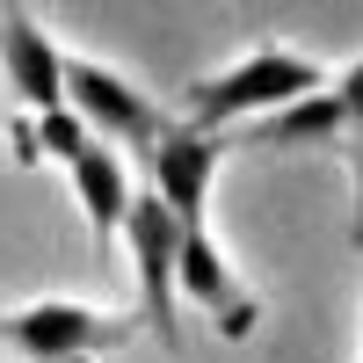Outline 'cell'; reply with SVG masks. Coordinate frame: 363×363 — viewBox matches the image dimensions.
<instances>
[{
	"instance_id": "6da1fadb",
	"label": "cell",
	"mask_w": 363,
	"mask_h": 363,
	"mask_svg": "<svg viewBox=\"0 0 363 363\" xmlns=\"http://www.w3.org/2000/svg\"><path fill=\"white\" fill-rule=\"evenodd\" d=\"M313 87H327V73L313 66L306 51H284V44H255L247 58H233L225 73H211L196 80L189 95H182V124H196V131H225L240 124V116H269V109H284L298 95H313Z\"/></svg>"
},
{
	"instance_id": "3957f363",
	"label": "cell",
	"mask_w": 363,
	"mask_h": 363,
	"mask_svg": "<svg viewBox=\"0 0 363 363\" xmlns=\"http://www.w3.org/2000/svg\"><path fill=\"white\" fill-rule=\"evenodd\" d=\"M138 335V320L124 313H102V306H80V298H37L0 320V342H8L22 363H58V356H109Z\"/></svg>"
},
{
	"instance_id": "9c48e42d",
	"label": "cell",
	"mask_w": 363,
	"mask_h": 363,
	"mask_svg": "<svg viewBox=\"0 0 363 363\" xmlns=\"http://www.w3.org/2000/svg\"><path fill=\"white\" fill-rule=\"evenodd\" d=\"M335 87V102H342V116H349V131H363V58H349V66L327 80Z\"/></svg>"
},
{
	"instance_id": "7a4b0ae2",
	"label": "cell",
	"mask_w": 363,
	"mask_h": 363,
	"mask_svg": "<svg viewBox=\"0 0 363 363\" xmlns=\"http://www.w3.org/2000/svg\"><path fill=\"white\" fill-rule=\"evenodd\" d=\"M124 247H131V284H138V320L153 327V342L160 349H182V320H174V306H182V225H174V211L145 189V196H131V211H124Z\"/></svg>"
},
{
	"instance_id": "52a82bcc",
	"label": "cell",
	"mask_w": 363,
	"mask_h": 363,
	"mask_svg": "<svg viewBox=\"0 0 363 363\" xmlns=\"http://www.w3.org/2000/svg\"><path fill=\"white\" fill-rule=\"evenodd\" d=\"M66 182H73V196H80L87 233L109 247V240L124 233V211H131V167H124V153H116L109 138L87 131V138H80V153L66 160Z\"/></svg>"
},
{
	"instance_id": "30bf717a",
	"label": "cell",
	"mask_w": 363,
	"mask_h": 363,
	"mask_svg": "<svg viewBox=\"0 0 363 363\" xmlns=\"http://www.w3.org/2000/svg\"><path fill=\"white\" fill-rule=\"evenodd\" d=\"M8 153H15L22 167L44 160V145H37V116H15V124H8Z\"/></svg>"
},
{
	"instance_id": "ba28073f",
	"label": "cell",
	"mask_w": 363,
	"mask_h": 363,
	"mask_svg": "<svg viewBox=\"0 0 363 363\" xmlns=\"http://www.w3.org/2000/svg\"><path fill=\"white\" fill-rule=\"evenodd\" d=\"M349 138V116L335 102V87H313V95H298L284 109H269L247 124V145H262V153H291V145H335Z\"/></svg>"
},
{
	"instance_id": "277c9868",
	"label": "cell",
	"mask_w": 363,
	"mask_h": 363,
	"mask_svg": "<svg viewBox=\"0 0 363 363\" xmlns=\"http://www.w3.org/2000/svg\"><path fill=\"white\" fill-rule=\"evenodd\" d=\"M138 160H145V189L174 211L182 233L211 225V182L225 167V131H196V124H182V116H167V131L145 145Z\"/></svg>"
},
{
	"instance_id": "8fae6325",
	"label": "cell",
	"mask_w": 363,
	"mask_h": 363,
	"mask_svg": "<svg viewBox=\"0 0 363 363\" xmlns=\"http://www.w3.org/2000/svg\"><path fill=\"white\" fill-rule=\"evenodd\" d=\"M342 153H349V174H356V218H349V240L363 247V131H349Z\"/></svg>"
},
{
	"instance_id": "7c38bea8",
	"label": "cell",
	"mask_w": 363,
	"mask_h": 363,
	"mask_svg": "<svg viewBox=\"0 0 363 363\" xmlns=\"http://www.w3.org/2000/svg\"><path fill=\"white\" fill-rule=\"evenodd\" d=\"M58 363H95V356H58Z\"/></svg>"
},
{
	"instance_id": "8992f818",
	"label": "cell",
	"mask_w": 363,
	"mask_h": 363,
	"mask_svg": "<svg viewBox=\"0 0 363 363\" xmlns=\"http://www.w3.org/2000/svg\"><path fill=\"white\" fill-rule=\"evenodd\" d=\"M0 73H8L15 87V102L29 116H44V109H66V51H58L37 22H29L22 8L0 15Z\"/></svg>"
},
{
	"instance_id": "5b68a950",
	"label": "cell",
	"mask_w": 363,
	"mask_h": 363,
	"mask_svg": "<svg viewBox=\"0 0 363 363\" xmlns=\"http://www.w3.org/2000/svg\"><path fill=\"white\" fill-rule=\"evenodd\" d=\"M66 109H73L95 138L138 145V153L167 131V116L145 102V87H131L124 73H109L102 58H66Z\"/></svg>"
}]
</instances>
